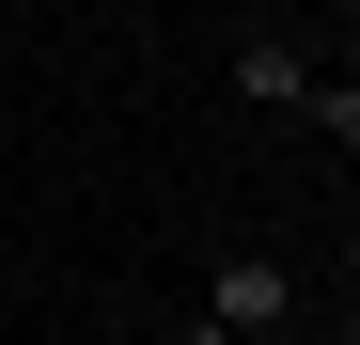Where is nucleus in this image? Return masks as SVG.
<instances>
[{"instance_id":"423d86ee","label":"nucleus","mask_w":360,"mask_h":345,"mask_svg":"<svg viewBox=\"0 0 360 345\" xmlns=\"http://www.w3.org/2000/svg\"><path fill=\"white\" fill-rule=\"evenodd\" d=\"M345 345H360V282H345Z\"/></svg>"},{"instance_id":"f257e3e1","label":"nucleus","mask_w":360,"mask_h":345,"mask_svg":"<svg viewBox=\"0 0 360 345\" xmlns=\"http://www.w3.org/2000/svg\"><path fill=\"white\" fill-rule=\"evenodd\" d=\"M204 314H219V330H251V345H266V330H297V282H282V251H219Z\"/></svg>"},{"instance_id":"39448f33","label":"nucleus","mask_w":360,"mask_h":345,"mask_svg":"<svg viewBox=\"0 0 360 345\" xmlns=\"http://www.w3.org/2000/svg\"><path fill=\"white\" fill-rule=\"evenodd\" d=\"M329 63H345V79H360V0H345V47H329Z\"/></svg>"},{"instance_id":"7ed1b4c3","label":"nucleus","mask_w":360,"mask_h":345,"mask_svg":"<svg viewBox=\"0 0 360 345\" xmlns=\"http://www.w3.org/2000/svg\"><path fill=\"white\" fill-rule=\"evenodd\" d=\"M297 126H314L329 157H360V79H345V63H314V94H297Z\"/></svg>"},{"instance_id":"20e7f679","label":"nucleus","mask_w":360,"mask_h":345,"mask_svg":"<svg viewBox=\"0 0 360 345\" xmlns=\"http://www.w3.org/2000/svg\"><path fill=\"white\" fill-rule=\"evenodd\" d=\"M172 345H251V330H219V314H188V330H172Z\"/></svg>"},{"instance_id":"f03ea898","label":"nucleus","mask_w":360,"mask_h":345,"mask_svg":"<svg viewBox=\"0 0 360 345\" xmlns=\"http://www.w3.org/2000/svg\"><path fill=\"white\" fill-rule=\"evenodd\" d=\"M235 94H251V110H297V94H314V47H297V32H235Z\"/></svg>"}]
</instances>
